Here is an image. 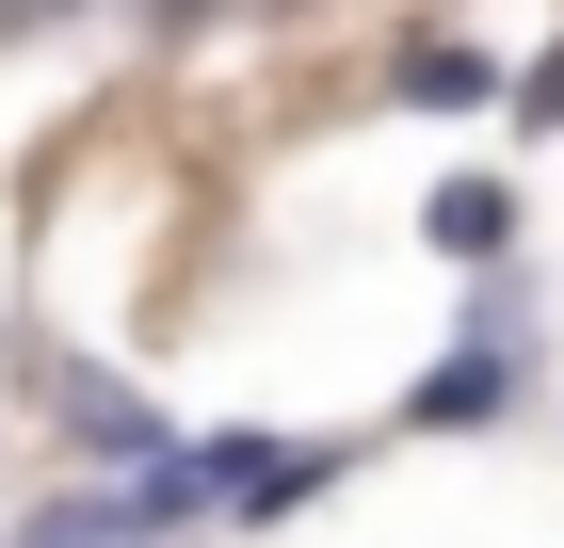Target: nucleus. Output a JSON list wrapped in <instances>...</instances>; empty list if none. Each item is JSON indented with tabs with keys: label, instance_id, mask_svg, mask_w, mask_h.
<instances>
[{
	"label": "nucleus",
	"instance_id": "f257e3e1",
	"mask_svg": "<svg viewBox=\"0 0 564 548\" xmlns=\"http://www.w3.org/2000/svg\"><path fill=\"white\" fill-rule=\"evenodd\" d=\"M48 17H82V0H0V49H17V33H48Z\"/></svg>",
	"mask_w": 564,
	"mask_h": 548
}]
</instances>
